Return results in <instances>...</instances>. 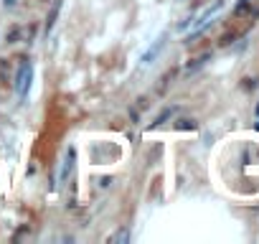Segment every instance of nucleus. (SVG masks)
<instances>
[{"label": "nucleus", "mask_w": 259, "mask_h": 244, "mask_svg": "<svg viewBox=\"0 0 259 244\" xmlns=\"http://www.w3.org/2000/svg\"><path fill=\"white\" fill-rule=\"evenodd\" d=\"M234 41H236V33H234V30H229V33H224L219 38V46H221V49H226V46H231Z\"/></svg>", "instance_id": "obj_10"}, {"label": "nucleus", "mask_w": 259, "mask_h": 244, "mask_svg": "<svg viewBox=\"0 0 259 244\" xmlns=\"http://www.w3.org/2000/svg\"><path fill=\"white\" fill-rule=\"evenodd\" d=\"M30 84H33V66H30L28 61H23V64L18 66V71H15V79H13V87H15L18 99H26L28 97Z\"/></svg>", "instance_id": "obj_1"}, {"label": "nucleus", "mask_w": 259, "mask_h": 244, "mask_svg": "<svg viewBox=\"0 0 259 244\" xmlns=\"http://www.w3.org/2000/svg\"><path fill=\"white\" fill-rule=\"evenodd\" d=\"M244 82H247V84H244L247 89H257V79H244Z\"/></svg>", "instance_id": "obj_15"}, {"label": "nucleus", "mask_w": 259, "mask_h": 244, "mask_svg": "<svg viewBox=\"0 0 259 244\" xmlns=\"http://www.w3.org/2000/svg\"><path fill=\"white\" fill-rule=\"evenodd\" d=\"M165 41H168V36L163 33V36H160V38H158V41H155V43H152V46H150V49H147V51H145V54L140 56V61H143V64H145V66H147V64H152V61H155V59L160 56V51L165 49Z\"/></svg>", "instance_id": "obj_3"}, {"label": "nucleus", "mask_w": 259, "mask_h": 244, "mask_svg": "<svg viewBox=\"0 0 259 244\" xmlns=\"http://www.w3.org/2000/svg\"><path fill=\"white\" fill-rule=\"evenodd\" d=\"M74 165H76V148L69 145L66 148V155H64V163H61V171H58V186L61 183H66L74 173Z\"/></svg>", "instance_id": "obj_2"}, {"label": "nucleus", "mask_w": 259, "mask_h": 244, "mask_svg": "<svg viewBox=\"0 0 259 244\" xmlns=\"http://www.w3.org/2000/svg\"><path fill=\"white\" fill-rule=\"evenodd\" d=\"M254 130H259V122H257V125H254Z\"/></svg>", "instance_id": "obj_19"}, {"label": "nucleus", "mask_w": 259, "mask_h": 244, "mask_svg": "<svg viewBox=\"0 0 259 244\" xmlns=\"http://www.w3.org/2000/svg\"><path fill=\"white\" fill-rule=\"evenodd\" d=\"M173 115H175V110H173V107H165V110H163V112H160V115L155 117V122H152V125H150L147 130H155V127H160L163 122H165V120H171Z\"/></svg>", "instance_id": "obj_5"}, {"label": "nucleus", "mask_w": 259, "mask_h": 244, "mask_svg": "<svg viewBox=\"0 0 259 244\" xmlns=\"http://www.w3.org/2000/svg\"><path fill=\"white\" fill-rule=\"evenodd\" d=\"M107 242H110V244H125V242H130V232H127V229H117V232L110 237V239H107Z\"/></svg>", "instance_id": "obj_7"}, {"label": "nucleus", "mask_w": 259, "mask_h": 244, "mask_svg": "<svg viewBox=\"0 0 259 244\" xmlns=\"http://www.w3.org/2000/svg\"><path fill=\"white\" fill-rule=\"evenodd\" d=\"M208 59H211V54H203V56H198V59H193V61H191V64L186 66V71L191 74V71H196V69H201V66L206 64V61H208Z\"/></svg>", "instance_id": "obj_8"}, {"label": "nucleus", "mask_w": 259, "mask_h": 244, "mask_svg": "<svg viewBox=\"0 0 259 244\" xmlns=\"http://www.w3.org/2000/svg\"><path fill=\"white\" fill-rule=\"evenodd\" d=\"M110 183H112V178H102V181H99V186H102V188H107Z\"/></svg>", "instance_id": "obj_16"}, {"label": "nucleus", "mask_w": 259, "mask_h": 244, "mask_svg": "<svg viewBox=\"0 0 259 244\" xmlns=\"http://www.w3.org/2000/svg\"><path fill=\"white\" fill-rule=\"evenodd\" d=\"M15 3H18V0H3V5H5V8H13Z\"/></svg>", "instance_id": "obj_17"}, {"label": "nucleus", "mask_w": 259, "mask_h": 244, "mask_svg": "<svg viewBox=\"0 0 259 244\" xmlns=\"http://www.w3.org/2000/svg\"><path fill=\"white\" fill-rule=\"evenodd\" d=\"M193 26V18H186V21H183V23H178V30H180V33H183V30H188Z\"/></svg>", "instance_id": "obj_13"}, {"label": "nucleus", "mask_w": 259, "mask_h": 244, "mask_svg": "<svg viewBox=\"0 0 259 244\" xmlns=\"http://www.w3.org/2000/svg\"><path fill=\"white\" fill-rule=\"evenodd\" d=\"M130 120L135 122V125H140V115H137V110H135V107H130Z\"/></svg>", "instance_id": "obj_14"}, {"label": "nucleus", "mask_w": 259, "mask_h": 244, "mask_svg": "<svg viewBox=\"0 0 259 244\" xmlns=\"http://www.w3.org/2000/svg\"><path fill=\"white\" fill-rule=\"evenodd\" d=\"M58 13H61V0H56V3L51 5V10H49V15H46V26H43V30H46V36L54 30V26H56V18H58Z\"/></svg>", "instance_id": "obj_4"}, {"label": "nucleus", "mask_w": 259, "mask_h": 244, "mask_svg": "<svg viewBox=\"0 0 259 244\" xmlns=\"http://www.w3.org/2000/svg\"><path fill=\"white\" fill-rule=\"evenodd\" d=\"M21 36H23L21 26H13V28L8 30V38H5V41H8V43H18V41H21Z\"/></svg>", "instance_id": "obj_9"}, {"label": "nucleus", "mask_w": 259, "mask_h": 244, "mask_svg": "<svg viewBox=\"0 0 259 244\" xmlns=\"http://www.w3.org/2000/svg\"><path fill=\"white\" fill-rule=\"evenodd\" d=\"M0 76L8 79V59H0Z\"/></svg>", "instance_id": "obj_12"}, {"label": "nucleus", "mask_w": 259, "mask_h": 244, "mask_svg": "<svg viewBox=\"0 0 259 244\" xmlns=\"http://www.w3.org/2000/svg\"><path fill=\"white\" fill-rule=\"evenodd\" d=\"M175 130H198V122L191 117H178L175 120Z\"/></svg>", "instance_id": "obj_6"}, {"label": "nucleus", "mask_w": 259, "mask_h": 244, "mask_svg": "<svg viewBox=\"0 0 259 244\" xmlns=\"http://www.w3.org/2000/svg\"><path fill=\"white\" fill-rule=\"evenodd\" d=\"M249 5H252V0H239L236 8H234V15H244V13H249Z\"/></svg>", "instance_id": "obj_11"}, {"label": "nucleus", "mask_w": 259, "mask_h": 244, "mask_svg": "<svg viewBox=\"0 0 259 244\" xmlns=\"http://www.w3.org/2000/svg\"><path fill=\"white\" fill-rule=\"evenodd\" d=\"M254 112H257V117H259V104H257V110H254Z\"/></svg>", "instance_id": "obj_18"}]
</instances>
